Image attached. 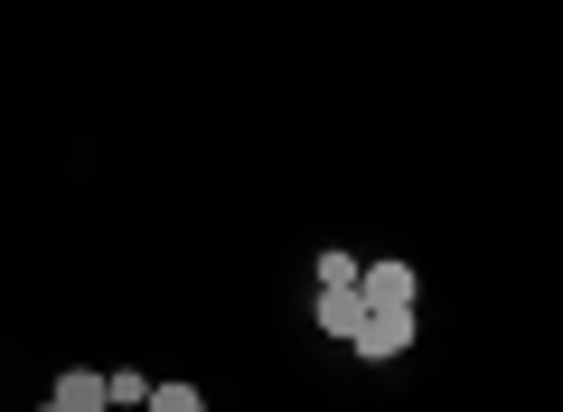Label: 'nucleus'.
<instances>
[{
  "label": "nucleus",
  "mask_w": 563,
  "mask_h": 412,
  "mask_svg": "<svg viewBox=\"0 0 563 412\" xmlns=\"http://www.w3.org/2000/svg\"><path fill=\"white\" fill-rule=\"evenodd\" d=\"M347 347H357L366 366H395V356L413 347V310H366V319H357V337H347Z\"/></svg>",
  "instance_id": "obj_1"
},
{
  "label": "nucleus",
  "mask_w": 563,
  "mask_h": 412,
  "mask_svg": "<svg viewBox=\"0 0 563 412\" xmlns=\"http://www.w3.org/2000/svg\"><path fill=\"white\" fill-rule=\"evenodd\" d=\"M413 291H422L413 263H357V300L366 310H413Z\"/></svg>",
  "instance_id": "obj_2"
},
{
  "label": "nucleus",
  "mask_w": 563,
  "mask_h": 412,
  "mask_svg": "<svg viewBox=\"0 0 563 412\" xmlns=\"http://www.w3.org/2000/svg\"><path fill=\"white\" fill-rule=\"evenodd\" d=\"M310 310H320V337H357V319H366V300H357V281H329V291L310 300Z\"/></svg>",
  "instance_id": "obj_3"
},
{
  "label": "nucleus",
  "mask_w": 563,
  "mask_h": 412,
  "mask_svg": "<svg viewBox=\"0 0 563 412\" xmlns=\"http://www.w3.org/2000/svg\"><path fill=\"white\" fill-rule=\"evenodd\" d=\"M47 403H57V412H113V403H103V375H95V366H66Z\"/></svg>",
  "instance_id": "obj_4"
},
{
  "label": "nucleus",
  "mask_w": 563,
  "mask_h": 412,
  "mask_svg": "<svg viewBox=\"0 0 563 412\" xmlns=\"http://www.w3.org/2000/svg\"><path fill=\"white\" fill-rule=\"evenodd\" d=\"M141 393H151V375H141V366H113V375H103V403H113V412H141Z\"/></svg>",
  "instance_id": "obj_5"
},
{
  "label": "nucleus",
  "mask_w": 563,
  "mask_h": 412,
  "mask_svg": "<svg viewBox=\"0 0 563 412\" xmlns=\"http://www.w3.org/2000/svg\"><path fill=\"white\" fill-rule=\"evenodd\" d=\"M141 412H207V393L198 385H151V393H141Z\"/></svg>",
  "instance_id": "obj_6"
},
{
  "label": "nucleus",
  "mask_w": 563,
  "mask_h": 412,
  "mask_svg": "<svg viewBox=\"0 0 563 412\" xmlns=\"http://www.w3.org/2000/svg\"><path fill=\"white\" fill-rule=\"evenodd\" d=\"M38 412H57V403H38Z\"/></svg>",
  "instance_id": "obj_7"
}]
</instances>
